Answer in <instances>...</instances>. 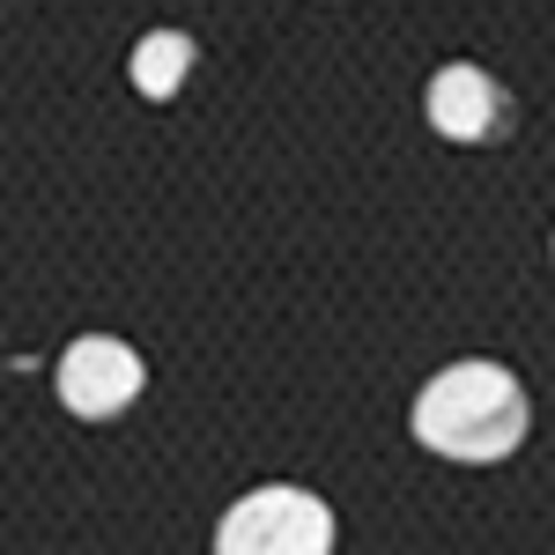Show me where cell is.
<instances>
[{"label":"cell","mask_w":555,"mask_h":555,"mask_svg":"<svg viewBox=\"0 0 555 555\" xmlns=\"http://www.w3.org/2000/svg\"><path fill=\"white\" fill-rule=\"evenodd\" d=\"M415 444L437 452V460H467V467H489L518 452L526 437V392L504 363H452L415 392Z\"/></svg>","instance_id":"obj_1"},{"label":"cell","mask_w":555,"mask_h":555,"mask_svg":"<svg viewBox=\"0 0 555 555\" xmlns=\"http://www.w3.org/2000/svg\"><path fill=\"white\" fill-rule=\"evenodd\" d=\"M222 555H326L334 548V512L304 489H259L245 504H230L215 526Z\"/></svg>","instance_id":"obj_2"},{"label":"cell","mask_w":555,"mask_h":555,"mask_svg":"<svg viewBox=\"0 0 555 555\" xmlns=\"http://www.w3.org/2000/svg\"><path fill=\"white\" fill-rule=\"evenodd\" d=\"M141 385H149L141 356H133L127 341H112V334H82V341L60 356V400H67V415H82V423H112L119 408H133Z\"/></svg>","instance_id":"obj_3"},{"label":"cell","mask_w":555,"mask_h":555,"mask_svg":"<svg viewBox=\"0 0 555 555\" xmlns=\"http://www.w3.org/2000/svg\"><path fill=\"white\" fill-rule=\"evenodd\" d=\"M429 127L444 133V141H496V133L512 127V96L481 67H444L429 82Z\"/></svg>","instance_id":"obj_4"},{"label":"cell","mask_w":555,"mask_h":555,"mask_svg":"<svg viewBox=\"0 0 555 555\" xmlns=\"http://www.w3.org/2000/svg\"><path fill=\"white\" fill-rule=\"evenodd\" d=\"M193 38L185 30H149V38L133 44V89L149 96V104H164V96H178V82L193 75Z\"/></svg>","instance_id":"obj_5"}]
</instances>
